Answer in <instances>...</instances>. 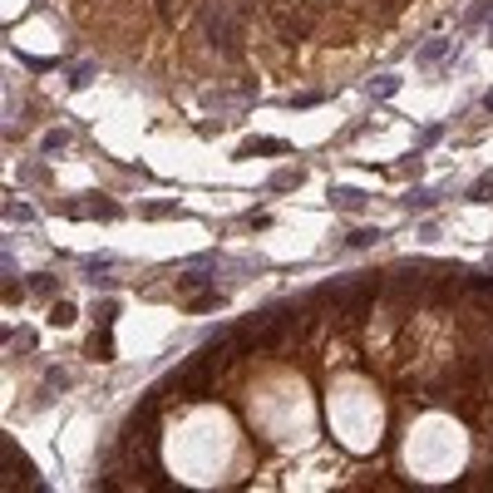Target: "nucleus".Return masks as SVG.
<instances>
[{
  "mask_svg": "<svg viewBox=\"0 0 493 493\" xmlns=\"http://www.w3.org/2000/svg\"><path fill=\"white\" fill-rule=\"evenodd\" d=\"M0 454H6V469H10V483H25V488H45L40 479H35V464H30V459L15 449V439H6V444H0Z\"/></svg>",
  "mask_w": 493,
  "mask_h": 493,
  "instance_id": "f257e3e1",
  "label": "nucleus"
},
{
  "mask_svg": "<svg viewBox=\"0 0 493 493\" xmlns=\"http://www.w3.org/2000/svg\"><path fill=\"white\" fill-rule=\"evenodd\" d=\"M257 153H291V143L286 138H246L237 148V158H257Z\"/></svg>",
  "mask_w": 493,
  "mask_h": 493,
  "instance_id": "f03ea898",
  "label": "nucleus"
},
{
  "mask_svg": "<svg viewBox=\"0 0 493 493\" xmlns=\"http://www.w3.org/2000/svg\"><path fill=\"white\" fill-rule=\"evenodd\" d=\"M370 202V193H360V188H331V207H341V212H360Z\"/></svg>",
  "mask_w": 493,
  "mask_h": 493,
  "instance_id": "7ed1b4c3",
  "label": "nucleus"
},
{
  "mask_svg": "<svg viewBox=\"0 0 493 493\" xmlns=\"http://www.w3.org/2000/svg\"><path fill=\"white\" fill-rule=\"evenodd\" d=\"M444 54H459V45H454V40H429V45L415 54V65H424V70H429V65H439Z\"/></svg>",
  "mask_w": 493,
  "mask_h": 493,
  "instance_id": "20e7f679",
  "label": "nucleus"
},
{
  "mask_svg": "<svg viewBox=\"0 0 493 493\" xmlns=\"http://www.w3.org/2000/svg\"><path fill=\"white\" fill-rule=\"evenodd\" d=\"M65 212L70 218H94V212L99 218H118V202H70Z\"/></svg>",
  "mask_w": 493,
  "mask_h": 493,
  "instance_id": "39448f33",
  "label": "nucleus"
},
{
  "mask_svg": "<svg viewBox=\"0 0 493 493\" xmlns=\"http://www.w3.org/2000/svg\"><path fill=\"white\" fill-rule=\"evenodd\" d=\"M207 35H212V45H222V50L232 54V20H227V15H212V20H207Z\"/></svg>",
  "mask_w": 493,
  "mask_h": 493,
  "instance_id": "423d86ee",
  "label": "nucleus"
},
{
  "mask_svg": "<svg viewBox=\"0 0 493 493\" xmlns=\"http://www.w3.org/2000/svg\"><path fill=\"white\" fill-rule=\"evenodd\" d=\"M301 182H306V173H301V168H282V173H271L266 188H271V193H286V188H301Z\"/></svg>",
  "mask_w": 493,
  "mask_h": 493,
  "instance_id": "0eeeda50",
  "label": "nucleus"
},
{
  "mask_svg": "<svg viewBox=\"0 0 493 493\" xmlns=\"http://www.w3.org/2000/svg\"><path fill=\"white\" fill-rule=\"evenodd\" d=\"M434 202H439V188H415V193L405 198V207H410V212H429Z\"/></svg>",
  "mask_w": 493,
  "mask_h": 493,
  "instance_id": "6e6552de",
  "label": "nucleus"
},
{
  "mask_svg": "<svg viewBox=\"0 0 493 493\" xmlns=\"http://www.w3.org/2000/svg\"><path fill=\"white\" fill-rule=\"evenodd\" d=\"M89 355H94V360H114V341H109V326L94 335V341H89Z\"/></svg>",
  "mask_w": 493,
  "mask_h": 493,
  "instance_id": "1a4fd4ad",
  "label": "nucleus"
},
{
  "mask_svg": "<svg viewBox=\"0 0 493 493\" xmlns=\"http://www.w3.org/2000/svg\"><path fill=\"white\" fill-rule=\"evenodd\" d=\"M380 237H385V232H380V227H355V232H350V237H346V246H375V242H380Z\"/></svg>",
  "mask_w": 493,
  "mask_h": 493,
  "instance_id": "9d476101",
  "label": "nucleus"
},
{
  "mask_svg": "<svg viewBox=\"0 0 493 493\" xmlns=\"http://www.w3.org/2000/svg\"><path fill=\"white\" fill-rule=\"evenodd\" d=\"M59 148H70V134H65V129H50V134L40 138V153H59Z\"/></svg>",
  "mask_w": 493,
  "mask_h": 493,
  "instance_id": "9b49d317",
  "label": "nucleus"
},
{
  "mask_svg": "<svg viewBox=\"0 0 493 493\" xmlns=\"http://www.w3.org/2000/svg\"><path fill=\"white\" fill-rule=\"evenodd\" d=\"M469 202H493V173H483L474 188H469Z\"/></svg>",
  "mask_w": 493,
  "mask_h": 493,
  "instance_id": "f8f14e48",
  "label": "nucleus"
},
{
  "mask_svg": "<svg viewBox=\"0 0 493 493\" xmlns=\"http://www.w3.org/2000/svg\"><path fill=\"white\" fill-rule=\"evenodd\" d=\"M70 321H74V306L70 301H54L50 306V326H70Z\"/></svg>",
  "mask_w": 493,
  "mask_h": 493,
  "instance_id": "ddd939ff",
  "label": "nucleus"
},
{
  "mask_svg": "<svg viewBox=\"0 0 493 493\" xmlns=\"http://www.w3.org/2000/svg\"><path fill=\"white\" fill-rule=\"evenodd\" d=\"M178 212H182L178 202H148V207H143V218H178Z\"/></svg>",
  "mask_w": 493,
  "mask_h": 493,
  "instance_id": "4468645a",
  "label": "nucleus"
},
{
  "mask_svg": "<svg viewBox=\"0 0 493 493\" xmlns=\"http://www.w3.org/2000/svg\"><path fill=\"white\" fill-rule=\"evenodd\" d=\"M395 89H399V79H395V74H385V79H375V84H370V94H375V99H390Z\"/></svg>",
  "mask_w": 493,
  "mask_h": 493,
  "instance_id": "2eb2a0df",
  "label": "nucleus"
},
{
  "mask_svg": "<svg viewBox=\"0 0 493 493\" xmlns=\"http://www.w3.org/2000/svg\"><path fill=\"white\" fill-rule=\"evenodd\" d=\"M212 306H222V291H202V296H193V311H212Z\"/></svg>",
  "mask_w": 493,
  "mask_h": 493,
  "instance_id": "dca6fc26",
  "label": "nucleus"
},
{
  "mask_svg": "<svg viewBox=\"0 0 493 493\" xmlns=\"http://www.w3.org/2000/svg\"><path fill=\"white\" fill-rule=\"evenodd\" d=\"M488 10H493V0H479V6L464 15V25H479V20H488Z\"/></svg>",
  "mask_w": 493,
  "mask_h": 493,
  "instance_id": "f3484780",
  "label": "nucleus"
},
{
  "mask_svg": "<svg viewBox=\"0 0 493 493\" xmlns=\"http://www.w3.org/2000/svg\"><path fill=\"white\" fill-rule=\"evenodd\" d=\"M6 218H10V222H30V218H35V212H30L25 202H10V207H6Z\"/></svg>",
  "mask_w": 493,
  "mask_h": 493,
  "instance_id": "a211bd4d",
  "label": "nucleus"
},
{
  "mask_svg": "<svg viewBox=\"0 0 493 493\" xmlns=\"http://www.w3.org/2000/svg\"><path fill=\"white\" fill-rule=\"evenodd\" d=\"M89 79H94V65H79V70H74V79H70V89H84Z\"/></svg>",
  "mask_w": 493,
  "mask_h": 493,
  "instance_id": "6ab92c4d",
  "label": "nucleus"
},
{
  "mask_svg": "<svg viewBox=\"0 0 493 493\" xmlns=\"http://www.w3.org/2000/svg\"><path fill=\"white\" fill-rule=\"evenodd\" d=\"M469 286H474V291H493V276H474V271H469Z\"/></svg>",
  "mask_w": 493,
  "mask_h": 493,
  "instance_id": "aec40b11",
  "label": "nucleus"
},
{
  "mask_svg": "<svg viewBox=\"0 0 493 493\" xmlns=\"http://www.w3.org/2000/svg\"><path fill=\"white\" fill-rule=\"evenodd\" d=\"M483 109H488V114H493V89H488V94H483Z\"/></svg>",
  "mask_w": 493,
  "mask_h": 493,
  "instance_id": "412c9836",
  "label": "nucleus"
},
{
  "mask_svg": "<svg viewBox=\"0 0 493 493\" xmlns=\"http://www.w3.org/2000/svg\"><path fill=\"white\" fill-rule=\"evenodd\" d=\"M488 40H493V20H488Z\"/></svg>",
  "mask_w": 493,
  "mask_h": 493,
  "instance_id": "4be33fe9",
  "label": "nucleus"
}]
</instances>
